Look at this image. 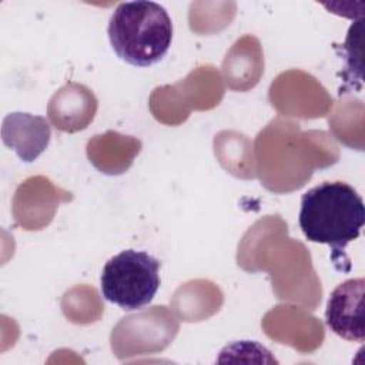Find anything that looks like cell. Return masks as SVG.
Listing matches in <instances>:
<instances>
[{"label": "cell", "instance_id": "obj_4", "mask_svg": "<svg viewBox=\"0 0 365 365\" xmlns=\"http://www.w3.org/2000/svg\"><path fill=\"white\" fill-rule=\"evenodd\" d=\"M364 278H352L339 284L329 295L325 309L328 328L346 341L364 342Z\"/></svg>", "mask_w": 365, "mask_h": 365}, {"label": "cell", "instance_id": "obj_1", "mask_svg": "<svg viewBox=\"0 0 365 365\" xmlns=\"http://www.w3.org/2000/svg\"><path fill=\"white\" fill-rule=\"evenodd\" d=\"M298 222L305 238L329 245L335 259L361 234L365 224L364 200L344 181L321 182L302 194Z\"/></svg>", "mask_w": 365, "mask_h": 365}, {"label": "cell", "instance_id": "obj_5", "mask_svg": "<svg viewBox=\"0 0 365 365\" xmlns=\"http://www.w3.org/2000/svg\"><path fill=\"white\" fill-rule=\"evenodd\" d=\"M3 143L16 150L27 163L34 161L48 145L51 131L48 121L29 113H10L3 120Z\"/></svg>", "mask_w": 365, "mask_h": 365}, {"label": "cell", "instance_id": "obj_3", "mask_svg": "<svg viewBox=\"0 0 365 365\" xmlns=\"http://www.w3.org/2000/svg\"><path fill=\"white\" fill-rule=\"evenodd\" d=\"M100 288L103 297L121 309H140L160 288V261L145 251L124 250L103 267Z\"/></svg>", "mask_w": 365, "mask_h": 365}, {"label": "cell", "instance_id": "obj_2", "mask_svg": "<svg viewBox=\"0 0 365 365\" xmlns=\"http://www.w3.org/2000/svg\"><path fill=\"white\" fill-rule=\"evenodd\" d=\"M107 34L117 57L135 67H148L167 54L173 23L158 3L125 1L113 11Z\"/></svg>", "mask_w": 365, "mask_h": 365}]
</instances>
